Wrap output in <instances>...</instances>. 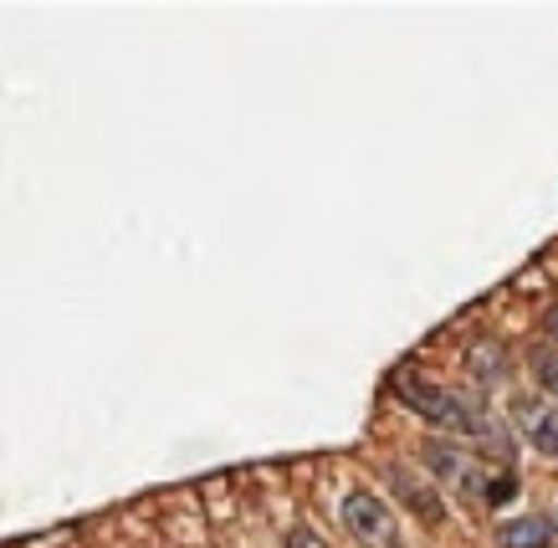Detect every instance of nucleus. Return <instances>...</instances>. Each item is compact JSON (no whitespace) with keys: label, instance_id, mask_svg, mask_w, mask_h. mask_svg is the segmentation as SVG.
<instances>
[{"label":"nucleus","instance_id":"nucleus-1","mask_svg":"<svg viewBox=\"0 0 558 548\" xmlns=\"http://www.w3.org/2000/svg\"><path fill=\"white\" fill-rule=\"evenodd\" d=\"M389 390L400 394V405H410L415 415H425L430 426L457 430V436H466V441H476V430L492 421V411L482 405V394L446 390V385H436V379H425L421 369H395Z\"/></svg>","mask_w":558,"mask_h":548},{"label":"nucleus","instance_id":"nucleus-2","mask_svg":"<svg viewBox=\"0 0 558 548\" xmlns=\"http://www.w3.org/2000/svg\"><path fill=\"white\" fill-rule=\"evenodd\" d=\"M343 528H349V538L364 548H400V517H395V508H389L385 497H374V492H349L343 497Z\"/></svg>","mask_w":558,"mask_h":548},{"label":"nucleus","instance_id":"nucleus-3","mask_svg":"<svg viewBox=\"0 0 558 548\" xmlns=\"http://www.w3.org/2000/svg\"><path fill=\"white\" fill-rule=\"evenodd\" d=\"M421 462L430 477H440L446 487H457V492H487V477H482V462H476L472 451L461 441H451V436H430V441L421 446Z\"/></svg>","mask_w":558,"mask_h":548},{"label":"nucleus","instance_id":"nucleus-4","mask_svg":"<svg viewBox=\"0 0 558 548\" xmlns=\"http://www.w3.org/2000/svg\"><path fill=\"white\" fill-rule=\"evenodd\" d=\"M385 482H389V492L400 497V502H405L415 517H425V523H440V517H446V502H440V492L425 477H415L410 466H385Z\"/></svg>","mask_w":558,"mask_h":548},{"label":"nucleus","instance_id":"nucleus-5","mask_svg":"<svg viewBox=\"0 0 558 548\" xmlns=\"http://www.w3.org/2000/svg\"><path fill=\"white\" fill-rule=\"evenodd\" d=\"M558 538V517L554 513H523L508 517L497 528V548H548Z\"/></svg>","mask_w":558,"mask_h":548},{"label":"nucleus","instance_id":"nucleus-6","mask_svg":"<svg viewBox=\"0 0 558 548\" xmlns=\"http://www.w3.org/2000/svg\"><path fill=\"white\" fill-rule=\"evenodd\" d=\"M518 421L533 451L558 456V405H538V400H518Z\"/></svg>","mask_w":558,"mask_h":548},{"label":"nucleus","instance_id":"nucleus-7","mask_svg":"<svg viewBox=\"0 0 558 548\" xmlns=\"http://www.w3.org/2000/svg\"><path fill=\"white\" fill-rule=\"evenodd\" d=\"M466 369H472L476 385H487V390H497V385L508 379V349H502L497 339L472 343V354H466Z\"/></svg>","mask_w":558,"mask_h":548},{"label":"nucleus","instance_id":"nucleus-8","mask_svg":"<svg viewBox=\"0 0 558 548\" xmlns=\"http://www.w3.org/2000/svg\"><path fill=\"white\" fill-rule=\"evenodd\" d=\"M527 369H533V379H538V390L558 405V349H554V343L527 349Z\"/></svg>","mask_w":558,"mask_h":548},{"label":"nucleus","instance_id":"nucleus-9","mask_svg":"<svg viewBox=\"0 0 558 548\" xmlns=\"http://www.w3.org/2000/svg\"><path fill=\"white\" fill-rule=\"evenodd\" d=\"M492 502V508H497V502H508V497H518V477H512V472H502V477H492L487 482V492H482Z\"/></svg>","mask_w":558,"mask_h":548},{"label":"nucleus","instance_id":"nucleus-10","mask_svg":"<svg viewBox=\"0 0 558 548\" xmlns=\"http://www.w3.org/2000/svg\"><path fill=\"white\" fill-rule=\"evenodd\" d=\"M282 548H328V544H323L313 528H292L288 538H282Z\"/></svg>","mask_w":558,"mask_h":548},{"label":"nucleus","instance_id":"nucleus-11","mask_svg":"<svg viewBox=\"0 0 558 548\" xmlns=\"http://www.w3.org/2000/svg\"><path fill=\"white\" fill-rule=\"evenodd\" d=\"M543 328H548V343H554V349H558V303H554V308H548V313H543Z\"/></svg>","mask_w":558,"mask_h":548}]
</instances>
